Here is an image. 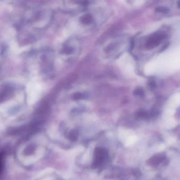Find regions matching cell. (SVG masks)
<instances>
[{
    "mask_svg": "<svg viewBox=\"0 0 180 180\" xmlns=\"http://www.w3.org/2000/svg\"><path fill=\"white\" fill-rule=\"evenodd\" d=\"M81 44L76 38L70 39L66 42L62 48V53L66 56H71L77 53L80 49Z\"/></svg>",
    "mask_w": 180,
    "mask_h": 180,
    "instance_id": "6da1fadb",
    "label": "cell"
},
{
    "mask_svg": "<svg viewBox=\"0 0 180 180\" xmlns=\"http://www.w3.org/2000/svg\"><path fill=\"white\" fill-rule=\"evenodd\" d=\"M165 37H166L165 34L162 32H159L151 35L146 41V48L149 49H151L156 47L157 46H159L160 43H161L164 38H165Z\"/></svg>",
    "mask_w": 180,
    "mask_h": 180,
    "instance_id": "7a4b0ae2",
    "label": "cell"
},
{
    "mask_svg": "<svg viewBox=\"0 0 180 180\" xmlns=\"http://www.w3.org/2000/svg\"><path fill=\"white\" fill-rule=\"evenodd\" d=\"M67 2L73 6H77L85 8L88 5V0H67Z\"/></svg>",
    "mask_w": 180,
    "mask_h": 180,
    "instance_id": "3957f363",
    "label": "cell"
},
{
    "mask_svg": "<svg viewBox=\"0 0 180 180\" xmlns=\"http://www.w3.org/2000/svg\"><path fill=\"white\" fill-rule=\"evenodd\" d=\"M93 16L91 14L86 13L81 16L80 21L83 24L88 25L93 22Z\"/></svg>",
    "mask_w": 180,
    "mask_h": 180,
    "instance_id": "277c9868",
    "label": "cell"
},
{
    "mask_svg": "<svg viewBox=\"0 0 180 180\" xmlns=\"http://www.w3.org/2000/svg\"><path fill=\"white\" fill-rule=\"evenodd\" d=\"M165 158L164 156L157 155L153 157V158L150 160V163L152 165L155 166L158 164H160L163 161Z\"/></svg>",
    "mask_w": 180,
    "mask_h": 180,
    "instance_id": "5b68a950",
    "label": "cell"
},
{
    "mask_svg": "<svg viewBox=\"0 0 180 180\" xmlns=\"http://www.w3.org/2000/svg\"><path fill=\"white\" fill-rule=\"evenodd\" d=\"M134 94L135 96H143L144 95V92L142 89L137 88L136 89L134 92Z\"/></svg>",
    "mask_w": 180,
    "mask_h": 180,
    "instance_id": "8992f818",
    "label": "cell"
},
{
    "mask_svg": "<svg viewBox=\"0 0 180 180\" xmlns=\"http://www.w3.org/2000/svg\"><path fill=\"white\" fill-rule=\"evenodd\" d=\"M157 10L159 11V12H163V13H166V12H167V8H159L157 9Z\"/></svg>",
    "mask_w": 180,
    "mask_h": 180,
    "instance_id": "52a82bcc",
    "label": "cell"
},
{
    "mask_svg": "<svg viewBox=\"0 0 180 180\" xmlns=\"http://www.w3.org/2000/svg\"><path fill=\"white\" fill-rule=\"evenodd\" d=\"M150 86H151L152 88H154L156 86V84L154 81H151L150 83Z\"/></svg>",
    "mask_w": 180,
    "mask_h": 180,
    "instance_id": "ba28073f",
    "label": "cell"
}]
</instances>
